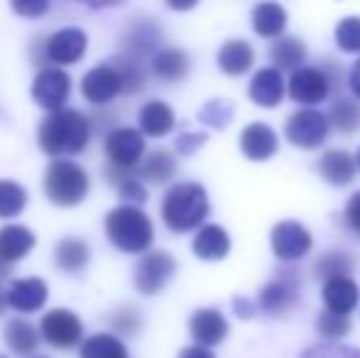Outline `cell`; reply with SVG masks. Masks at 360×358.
<instances>
[{
    "mask_svg": "<svg viewBox=\"0 0 360 358\" xmlns=\"http://www.w3.org/2000/svg\"><path fill=\"white\" fill-rule=\"evenodd\" d=\"M287 27V10L280 3H260L252 8V30L262 37H282Z\"/></svg>",
    "mask_w": 360,
    "mask_h": 358,
    "instance_id": "d4e9b609",
    "label": "cell"
},
{
    "mask_svg": "<svg viewBox=\"0 0 360 358\" xmlns=\"http://www.w3.org/2000/svg\"><path fill=\"white\" fill-rule=\"evenodd\" d=\"M152 74L162 82H181L189 74V57L176 47L162 49L152 59Z\"/></svg>",
    "mask_w": 360,
    "mask_h": 358,
    "instance_id": "484cf974",
    "label": "cell"
},
{
    "mask_svg": "<svg viewBox=\"0 0 360 358\" xmlns=\"http://www.w3.org/2000/svg\"><path fill=\"white\" fill-rule=\"evenodd\" d=\"M346 221H348V226H351L353 231H358V234H360V191H356V194L348 199Z\"/></svg>",
    "mask_w": 360,
    "mask_h": 358,
    "instance_id": "ee69618b",
    "label": "cell"
},
{
    "mask_svg": "<svg viewBox=\"0 0 360 358\" xmlns=\"http://www.w3.org/2000/svg\"><path fill=\"white\" fill-rule=\"evenodd\" d=\"M13 10L18 15H25V18H37V15L47 13L49 3H44V0H37V3H13Z\"/></svg>",
    "mask_w": 360,
    "mask_h": 358,
    "instance_id": "7bdbcfd3",
    "label": "cell"
},
{
    "mask_svg": "<svg viewBox=\"0 0 360 358\" xmlns=\"http://www.w3.org/2000/svg\"><path fill=\"white\" fill-rule=\"evenodd\" d=\"M199 120H204L206 125H211V128H216V130L226 128L233 120V103L226 98L209 101V103L199 110Z\"/></svg>",
    "mask_w": 360,
    "mask_h": 358,
    "instance_id": "e575fe53",
    "label": "cell"
},
{
    "mask_svg": "<svg viewBox=\"0 0 360 358\" xmlns=\"http://www.w3.org/2000/svg\"><path fill=\"white\" fill-rule=\"evenodd\" d=\"M72 91V82H69L67 72H62L59 67H44L39 69V74L34 77L32 84V98L37 101L42 108L47 110H62L64 103L69 98Z\"/></svg>",
    "mask_w": 360,
    "mask_h": 358,
    "instance_id": "8fae6325",
    "label": "cell"
},
{
    "mask_svg": "<svg viewBox=\"0 0 360 358\" xmlns=\"http://www.w3.org/2000/svg\"><path fill=\"white\" fill-rule=\"evenodd\" d=\"M5 307H8V292H0V314L5 312Z\"/></svg>",
    "mask_w": 360,
    "mask_h": 358,
    "instance_id": "c3c4849f",
    "label": "cell"
},
{
    "mask_svg": "<svg viewBox=\"0 0 360 358\" xmlns=\"http://www.w3.org/2000/svg\"><path fill=\"white\" fill-rule=\"evenodd\" d=\"M115 72L120 74V79H123V91H140L145 84V74L143 69H140L138 62H133V59L128 57H115L113 62Z\"/></svg>",
    "mask_w": 360,
    "mask_h": 358,
    "instance_id": "f35d334b",
    "label": "cell"
},
{
    "mask_svg": "<svg viewBox=\"0 0 360 358\" xmlns=\"http://www.w3.org/2000/svg\"><path fill=\"white\" fill-rule=\"evenodd\" d=\"M0 358H8V356H0Z\"/></svg>",
    "mask_w": 360,
    "mask_h": 358,
    "instance_id": "816d5d0a",
    "label": "cell"
},
{
    "mask_svg": "<svg viewBox=\"0 0 360 358\" xmlns=\"http://www.w3.org/2000/svg\"><path fill=\"white\" fill-rule=\"evenodd\" d=\"M110 324H113V329L118 331V334L135 336L140 331V326H143V317H140V312L133 309V307H120L113 314V319H110Z\"/></svg>",
    "mask_w": 360,
    "mask_h": 358,
    "instance_id": "60d3db41",
    "label": "cell"
},
{
    "mask_svg": "<svg viewBox=\"0 0 360 358\" xmlns=\"http://www.w3.org/2000/svg\"><path fill=\"white\" fill-rule=\"evenodd\" d=\"M356 162H358V167H360V150H358V155H356Z\"/></svg>",
    "mask_w": 360,
    "mask_h": 358,
    "instance_id": "681fc988",
    "label": "cell"
},
{
    "mask_svg": "<svg viewBox=\"0 0 360 358\" xmlns=\"http://www.w3.org/2000/svg\"><path fill=\"white\" fill-rule=\"evenodd\" d=\"M86 44H89V37L84 30L62 27L44 42V57L52 62V67H67V64L81 62Z\"/></svg>",
    "mask_w": 360,
    "mask_h": 358,
    "instance_id": "7c38bea8",
    "label": "cell"
},
{
    "mask_svg": "<svg viewBox=\"0 0 360 358\" xmlns=\"http://www.w3.org/2000/svg\"><path fill=\"white\" fill-rule=\"evenodd\" d=\"M32 358H44V356H32Z\"/></svg>",
    "mask_w": 360,
    "mask_h": 358,
    "instance_id": "f907efd6",
    "label": "cell"
},
{
    "mask_svg": "<svg viewBox=\"0 0 360 358\" xmlns=\"http://www.w3.org/2000/svg\"><path fill=\"white\" fill-rule=\"evenodd\" d=\"M302 358H360V349L338 344V341H326V344L309 346Z\"/></svg>",
    "mask_w": 360,
    "mask_h": 358,
    "instance_id": "ab89813d",
    "label": "cell"
},
{
    "mask_svg": "<svg viewBox=\"0 0 360 358\" xmlns=\"http://www.w3.org/2000/svg\"><path fill=\"white\" fill-rule=\"evenodd\" d=\"M176 358H216L211 354V349H204V346H186V349L179 351Z\"/></svg>",
    "mask_w": 360,
    "mask_h": 358,
    "instance_id": "bcb514c9",
    "label": "cell"
},
{
    "mask_svg": "<svg viewBox=\"0 0 360 358\" xmlns=\"http://www.w3.org/2000/svg\"><path fill=\"white\" fill-rule=\"evenodd\" d=\"M81 358H128V349L118 336L94 334L81 344Z\"/></svg>",
    "mask_w": 360,
    "mask_h": 358,
    "instance_id": "4dcf8cb0",
    "label": "cell"
},
{
    "mask_svg": "<svg viewBox=\"0 0 360 358\" xmlns=\"http://www.w3.org/2000/svg\"><path fill=\"white\" fill-rule=\"evenodd\" d=\"M348 84H351V91L360 98V59L356 64H353V69H351V77H348Z\"/></svg>",
    "mask_w": 360,
    "mask_h": 358,
    "instance_id": "7dc6e473",
    "label": "cell"
},
{
    "mask_svg": "<svg viewBox=\"0 0 360 358\" xmlns=\"http://www.w3.org/2000/svg\"><path fill=\"white\" fill-rule=\"evenodd\" d=\"M176 172V160L167 150H155L140 162L138 177L150 181V184H165L167 179H172Z\"/></svg>",
    "mask_w": 360,
    "mask_h": 358,
    "instance_id": "f1b7e54d",
    "label": "cell"
},
{
    "mask_svg": "<svg viewBox=\"0 0 360 358\" xmlns=\"http://www.w3.org/2000/svg\"><path fill=\"white\" fill-rule=\"evenodd\" d=\"M353 258L348 253H326L321 260L316 263V275L319 277H323V280H336V277H351V272H353Z\"/></svg>",
    "mask_w": 360,
    "mask_h": 358,
    "instance_id": "836d02e7",
    "label": "cell"
},
{
    "mask_svg": "<svg viewBox=\"0 0 360 358\" xmlns=\"http://www.w3.org/2000/svg\"><path fill=\"white\" fill-rule=\"evenodd\" d=\"M233 307H236V312H238V317H243V319H248V317H252L255 314V302H250V300H245V297H238V300H233Z\"/></svg>",
    "mask_w": 360,
    "mask_h": 358,
    "instance_id": "f6af8a7d",
    "label": "cell"
},
{
    "mask_svg": "<svg viewBox=\"0 0 360 358\" xmlns=\"http://www.w3.org/2000/svg\"><path fill=\"white\" fill-rule=\"evenodd\" d=\"M272 250L280 260H299L311 250V234H309L307 226H302L299 221H280V224L272 229Z\"/></svg>",
    "mask_w": 360,
    "mask_h": 358,
    "instance_id": "30bf717a",
    "label": "cell"
},
{
    "mask_svg": "<svg viewBox=\"0 0 360 358\" xmlns=\"http://www.w3.org/2000/svg\"><path fill=\"white\" fill-rule=\"evenodd\" d=\"M206 216H209V196L196 181H179L162 199V219L167 229L176 234L201 226Z\"/></svg>",
    "mask_w": 360,
    "mask_h": 358,
    "instance_id": "7a4b0ae2",
    "label": "cell"
},
{
    "mask_svg": "<svg viewBox=\"0 0 360 358\" xmlns=\"http://www.w3.org/2000/svg\"><path fill=\"white\" fill-rule=\"evenodd\" d=\"M44 191L57 206H76L89 194V177L72 160H54L44 172Z\"/></svg>",
    "mask_w": 360,
    "mask_h": 358,
    "instance_id": "277c9868",
    "label": "cell"
},
{
    "mask_svg": "<svg viewBox=\"0 0 360 358\" xmlns=\"http://www.w3.org/2000/svg\"><path fill=\"white\" fill-rule=\"evenodd\" d=\"M328 91H331V77L319 67H304L289 79V96L297 103H321V101H326Z\"/></svg>",
    "mask_w": 360,
    "mask_h": 358,
    "instance_id": "4fadbf2b",
    "label": "cell"
},
{
    "mask_svg": "<svg viewBox=\"0 0 360 358\" xmlns=\"http://www.w3.org/2000/svg\"><path fill=\"white\" fill-rule=\"evenodd\" d=\"M27 204V194L18 181L0 179V219L18 216Z\"/></svg>",
    "mask_w": 360,
    "mask_h": 358,
    "instance_id": "d6a6232c",
    "label": "cell"
},
{
    "mask_svg": "<svg viewBox=\"0 0 360 358\" xmlns=\"http://www.w3.org/2000/svg\"><path fill=\"white\" fill-rule=\"evenodd\" d=\"M316 329L321 336H326L328 341H338L351 331V319L343 314H333V312H323L316 319Z\"/></svg>",
    "mask_w": 360,
    "mask_h": 358,
    "instance_id": "74e56055",
    "label": "cell"
},
{
    "mask_svg": "<svg viewBox=\"0 0 360 358\" xmlns=\"http://www.w3.org/2000/svg\"><path fill=\"white\" fill-rule=\"evenodd\" d=\"M248 91H250L252 103L265 106V108H275L285 98V79H282V72H277L275 67L260 69V72L252 74L250 89Z\"/></svg>",
    "mask_w": 360,
    "mask_h": 358,
    "instance_id": "d6986e66",
    "label": "cell"
},
{
    "mask_svg": "<svg viewBox=\"0 0 360 358\" xmlns=\"http://www.w3.org/2000/svg\"><path fill=\"white\" fill-rule=\"evenodd\" d=\"M140 128L150 138H162L174 128V110L165 101H147L140 108Z\"/></svg>",
    "mask_w": 360,
    "mask_h": 358,
    "instance_id": "cb8c5ba5",
    "label": "cell"
},
{
    "mask_svg": "<svg viewBox=\"0 0 360 358\" xmlns=\"http://www.w3.org/2000/svg\"><path fill=\"white\" fill-rule=\"evenodd\" d=\"M105 236L123 253H145L155 241V226L143 209L123 204L105 214Z\"/></svg>",
    "mask_w": 360,
    "mask_h": 358,
    "instance_id": "3957f363",
    "label": "cell"
},
{
    "mask_svg": "<svg viewBox=\"0 0 360 358\" xmlns=\"http://www.w3.org/2000/svg\"><path fill=\"white\" fill-rule=\"evenodd\" d=\"M204 143H206L204 133H184L176 140V150H179L181 155H189V153H194L196 148H201Z\"/></svg>",
    "mask_w": 360,
    "mask_h": 358,
    "instance_id": "b9f144b4",
    "label": "cell"
},
{
    "mask_svg": "<svg viewBox=\"0 0 360 358\" xmlns=\"http://www.w3.org/2000/svg\"><path fill=\"white\" fill-rule=\"evenodd\" d=\"M255 64V49L245 39H231L218 49V67L231 77H240Z\"/></svg>",
    "mask_w": 360,
    "mask_h": 358,
    "instance_id": "603a6c76",
    "label": "cell"
},
{
    "mask_svg": "<svg viewBox=\"0 0 360 358\" xmlns=\"http://www.w3.org/2000/svg\"><path fill=\"white\" fill-rule=\"evenodd\" d=\"M328 123L338 130V133H356L360 128V106L351 98H338L331 106V113H328Z\"/></svg>",
    "mask_w": 360,
    "mask_h": 358,
    "instance_id": "1f68e13d",
    "label": "cell"
},
{
    "mask_svg": "<svg viewBox=\"0 0 360 358\" xmlns=\"http://www.w3.org/2000/svg\"><path fill=\"white\" fill-rule=\"evenodd\" d=\"M174 272L176 263L169 253H165V250L147 253L135 268V287L143 295H157L160 290H165V285L174 277Z\"/></svg>",
    "mask_w": 360,
    "mask_h": 358,
    "instance_id": "9c48e42d",
    "label": "cell"
},
{
    "mask_svg": "<svg viewBox=\"0 0 360 358\" xmlns=\"http://www.w3.org/2000/svg\"><path fill=\"white\" fill-rule=\"evenodd\" d=\"M304 57H307V44L299 37H280L270 47V59L277 72H299Z\"/></svg>",
    "mask_w": 360,
    "mask_h": 358,
    "instance_id": "83f0119b",
    "label": "cell"
},
{
    "mask_svg": "<svg viewBox=\"0 0 360 358\" xmlns=\"http://www.w3.org/2000/svg\"><path fill=\"white\" fill-rule=\"evenodd\" d=\"M231 250V236L218 224H206L194 236V253L201 260H223Z\"/></svg>",
    "mask_w": 360,
    "mask_h": 358,
    "instance_id": "7402d4cb",
    "label": "cell"
},
{
    "mask_svg": "<svg viewBox=\"0 0 360 358\" xmlns=\"http://www.w3.org/2000/svg\"><path fill=\"white\" fill-rule=\"evenodd\" d=\"M299 302V277L294 270H282L262 287L257 307L267 314H285Z\"/></svg>",
    "mask_w": 360,
    "mask_h": 358,
    "instance_id": "8992f818",
    "label": "cell"
},
{
    "mask_svg": "<svg viewBox=\"0 0 360 358\" xmlns=\"http://www.w3.org/2000/svg\"><path fill=\"white\" fill-rule=\"evenodd\" d=\"M91 138V123L81 110L76 108H62L54 110L44 118L39 125V148L52 158L62 155H76L89 145Z\"/></svg>",
    "mask_w": 360,
    "mask_h": 358,
    "instance_id": "6da1fadb",
    "label": "cell"
},
{
    "mask_svg": "<svg viewBox=\"0 0 360 358\" xmlns=\"http://www.w3.org/2000/svg\"><path fill=\"white\" fill-rule=\"evenodd\" d=\"M285 135L292 145L304 150H314L326 140L328 135V115L319 113L314 108L297 110L287 118Z\"/></svg>",
    "mask_w": 360,
    "mask_h": 358,
    "instance_id": "5b68a950",
    "label": "cell"
},
{
    "mask_svg": "<svg viewBox=\"0 0 360 358\" xmlns=\"http://www.w3.org/2000/svg\"><path fill=\"white\" fill-rule=\"evenodd\" d=\"M81 91H84L86 101H91L94 106H103L123 91V79L115 72L113 64H101V67L86 72L84 82H81Z\"/></svg>",
    "mask_w": 360,
    "mask_h": 358,
    "instance_id": "5bb4252c",
    "label": "cell"
},
{
    "mask_svg": "<svg viewBox=\"0 0 360 358\" xmlns=\"http://www.w3.org/2000/svg\"><path fill=\"white\" fill-rule=\"evenodd\" d=\"M3 334H5V344H8L10 351H15L18 356L34 354L37 346H39V331L25 319L8 321V326H5Z\"/></svg>",
    "mask_w": 360,
    "mask_h": 358,
    "instance_id": "f546056e",
    "label": "cell"
},
{
    "mask_svg": "<svg viewBox=\"0 0 360 358\" xmlns=\"http://www.w3.org/2000/svg\"><path fill=\"white\" fill-rule=\"evenodd\" d=\"M39 334L47 344L57 346V349H72L84 336V324L81 319L69 309H52L42 317L39 324Z\"/></svg>",
    "mask_w": 360,
    "mask_h": 358,
    "instance_id": "ba28073f",
    "label": "cell"
},
{
    "mask_svg": "<svg viewBox=\"0 0 360 358\" xmlns=\"http://www.w3.org/2000/svg\"><path fill=\"white\" fill-rule=\"evenodd\" d=\"M105 155L118 170H133L143 162L145 138L135 128H115L105 138Z\"/></svg>",
    "mask_w": 360,
    "mask_h": 358,
    "instance_id": "52a82bcc",
    "label": "cell"
},
{
    "mask_svg": "<svg viewBox=\"0 0 360 358\" xmlns=\"http://www.w3.org/2000/svg\"><path fill=\"white\" fill-rule=\"evenodd\" d=\"M37 243V236L27 229V226L10 224L0 229V263L13 265L22 260L30 250Z\"/></svg>",
    "mask_w": 360,
    "mask_h": 358,
    "instance_id": "ac0fdd59",
    "label": "cell"
},
{
    "mask_svg": "<svg viewBox=\"0 0 360 358\" xmlns=\"http://www.w3.org/2000/svg\"><path fill=\"white\" fill-rule=\"evenodd\" d=\"M319 174L333 186H346L351 184L353 177H356V170H358V162L351 153L346 150H326L321 155L316 165Z\"/></svg>",
    "mask_w": 360,
    "mask_h": 358,
    "instance_id": "ffe728a7",
    "label": "cell"
},
{
    "mask_svg": "<svg viewBox=\"0 0 360 358\" xmlns=\"http://www.w3.org/2000/svg\"><path fill=\"white\" fill-rule=\"evenodd\" d=\"M360 302V290L353 277H336L323 285V305L333 314L348 317Z\"/></svg>",
    "mask_w": 360,
    "mask_h": 358,
    "instance_id": "44dd1931",
    "label": "cell"
},
{
    "mask_svg": "<svg viewBox=\"0 0 360 358\" xmlns=\"http://www.w3.org/2000/svg\"><path fill=\"white\" fill-rule=\"evenodd\" d=\"M189 331L196 339V346L211 349L226 339L228 321L218 309H196L189 319Z\"/></svg>",
    "mask_w": 360,
    "mask_h": 358,
    "instance_id": "2e32d148",
    "label": "cell"
},
{
    "mask_svg": "<svg viewBox=\"0 0 360 358\" xmlns=\"http://www.w3.org/2000/svg\"><path fill=\"white\" fill-rule=\"evenodd\" d=\"M277 133L267 123H250L240 133V150L252 162H265L277 153Z\"/></svg>",
    "mask_w": 360,
    "mask_h": 358,
    "instance_id": "9a60e30c",
    "label": "cell"
},
{
    "mask_svg": "<svg viewBox=\"0 0 360 358\" xmlns=\"http://www.w3.org/2000/svg\"><path fill=\"white\" fill-rule=\"evenodd\" d=\"M118 172H120L118 177H110V184H115L120 199L133 201V206L143 204V201L147 199V189L143 186L140 177H135V174H125L128 170H118Z\"/></svg>",
    "mask_w": 360,
    "mask_h": 358,
    "instance_id": "d590c367",
    "label": "cell"
},
{
    "mask_svg": "<svg viewBox=\"0 0 360 358\" xmlns=\"http://www.w3.org/2000/svg\"><path fill=\"white\" fill-rule=\"evenodd\" d=\"M49 297L47 282L39 277H25V280H15L8 290V307L18 312H37L44 307Z\"/></svg>",
    "mask_w": 360,
    "mask_h": 358,
    "instance_id": "e0dca14e",
    "label": "cell"
},
{
    "mask_svg": "<svg viewBox=\"0 0 360 358\" xmlns=\"http://www.w3.org/2000/svg\"><path fill=\"white\" fill-rule=\"evenodd\" d=\"M336 44L343 52H351V54L360 52V18L351 15V18H343L336 25Z\"/></svg>",
    "mask_w": 360,
    "mask_h": 358,
    "instance_id": "8d00e7d4",
    "label": "cell"
},
{
    "mask_svg": "<svg viewBox=\"0 0 360 358\" xmlns=\"http://www.w3.org/2000/svg\"><path fill=\"white\" fill-rule=\"evenodd\" d=\"M91 260V248L81 238H62L54 248V263L64 272H81Z\"/></svg>",
    "mask_w": 360,
    "mask_h": 358,
    "instance_id": "4316f807",
    "label": "cell"
}]
</instances>
